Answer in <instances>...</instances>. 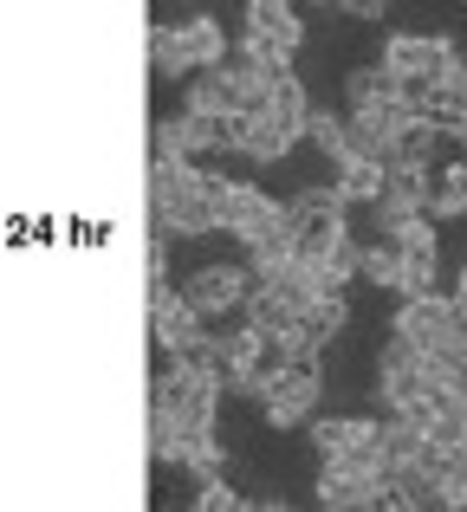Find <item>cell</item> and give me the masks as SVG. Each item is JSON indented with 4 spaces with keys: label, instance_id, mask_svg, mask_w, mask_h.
Returning a JSON list of instances; mask_svg holds the SVG:
<instances>
[{
    "label": "cell",
    "instance_id": "obj_1",
    "mask_svg": "<svg viewBox=\"0 0 467 512\" xmlns=\"http://www.w3.org/2000/svg\"><path fill=\"white\" fill-rule=\"evenodd\" d=\"M221 396H228L221 370H208V363H195V357L163 363V376H156V389H150V454L163 448V441H176V435L215 428Z\"/></svg>",
    "mask_w": 467,
    "mask_h": 512
},
{
    "label": "cell",
    "instance_id": "obj_2",
    "mask_svg": "<svg viewBox=\"0 0 467 512\" xmlns=\"http://www.w3.org/2000/svg\"><path fill=\"white\" fill-rule=\"evenodd\" d=\"M150 201L163 234H215L221 227V169L202 163H150Z\"/></svg>",
    "mask_w": 467,
    "mask_h": 512
},
{
    "label": "cell",
    "instance_id": "obj_3",
    "mask_svg": "<svg viewBox=\"0 0 467 512\" xmlns=\"http://www.w3.org/2000/svg\"><path fill=\"white\" fill-rule=\"evenodd\" d=\"M344 208L351 201L338 195V182L331 188H299V195H286V247H292V273H305L312 260H325V253H338L344 240Z\"/></svg>",
    "mask_w": 467,
    "mask_h": 512
},
{
    "label": "cell",
    "instance_id": "obj_4",
    "mask_svg": "<svg viewBox=\"0 0 467 512\" xmlns=\"http://www.w3.org/2000/svg\"><path fill=\"white\" fill-rule=\"evenodd\" d=\"M318 396H325V370H318V357H299V363H279L247 402L266 428H312Z\"/></svg>",
    "mask_w": 467,
    "mask_h": 512
},
{
    "label": "cell",
    "instance_id": "obj_5",
    "mask_svg": "<svg viewBox=\"0 0 467 512\" xmlns=\"http://www.w3.org/2000/svg\"><path fill=\"white\" fill-rule=\"evenodd\" d=\"M228 52L234 46H228V33H221L215 13H195V20H182V26L150 33V65L163 78H202V72H215Z\"/></svg>",
    "mask_w": 467,
    "mask_h": 512
},
{
    "label": "cell",
    "instance_id": "obj_6",
    "mask_svg": "<svg viewBox=\"0 0 467 512\" xmlns=\"http://www.w3.org/2000/svg\"><path fill=\"white\" fill-rule=\"evenodd\" d=\"M461 52L448 46V39L435 33H396L390 46H383V72L396 78V85L409 91V98H422V91H435L448 78V65H455Z\"/></svg>",
    "mask_w": 467,
    "mask_h": 512
},
{
    "label": "cell",
    "instance_id": "obj_7",
    "mask_svg": "<svg viewBox=\"0 0 467 512\" xmlns=\"http://www.w3.org/2000/svg\"><path fill=\"white\" fill-rule=\"evenodd\" d=\"M390 338H403L409 350H422V357H435V350H455V338H461L455 299H442V292H429V299H403V305H396Z\"/></svg>",
    "mask_w": 467,
    "mask_h": 512
},
{
    "label": "cell",
    "instance_id": "obj_8",
    "mask_svg": "<svg viewBox=\"0 0 467 512\" xmlns=\"http://www.w3.org/2000/svg\"><path fill=\"white\" fill-rule=\"evenodd\" d=\"M215 370H221V383L234 389V396H253V389L266 383V376L279 370V350L266 331H253V325H234L228 338H221V357H215Z\"/></svg>",
    "mask_w": 467,
    "mask_h": 512
},
{
    "label": "cell",
    "instance_id": "obj_9",
    "mask_svg": "<svg viewBox=\"0 0 467 512\" xmlns=\"http://www.w3.org/2000/svg\"><path fill=\"white\" fill-rule=\"evenodd\" d=\"M182 299L195 305V318H240L253 299V266H202V273L182 286Z\"/></svg>",
    "mask_w": 467,
    "mask_h": 512
},
{
    "label": "cell",
    "instance_id": "obj_10",
    "mask_svg": "<svg viewBox=\"0 0 467 512\" xmlns=\"http://www.w3.org/2000/svg\"><path fill=\"white\" fill-rule=\"evenodd\" d=\"M150 338H156V350H163L169 363H176V357H195V350H202L208 325L195 318V305L182 299V292L150 286Z\"/></svg>",
    "mask_w": 467,
    "mask_h": 512
},
{
    "label": "cell",
    "instance_id": "obj_11",
    "mask_svg": "<svg viewBox=\"0 0 467 512\" xmlns=\"http://www.w3.org/2000/svg\"><path fill=\"white\" fill-rule=\"evenodd\" d=\"M240 20H247V39H253V46L273 52L279 65L299 59V46H305V20L286 7V0H253V7L240 13Z\"/></svg>",
    "mask_w": 467,
    "mask_h": 512
},
{
    "label": "cell",
    "instance_id": "obj_12",
    "mask_svg": "<svg viewBox=\"0 0 467 512\" xmlns=\"http://www.w3.org/2000/svg\"><path fill=\"white\" fill-rule=\"evenodd\" d=\"M228 130H234V150L253 156V163H279V156H292V143H299V130H292L273 104H266V111H240Z\"/></svg>",
    "mask_w": 467,
    "mask_h": 512
},
{
    "label": "cell",
    "instance_id": "obj_13",
    "mask_svg": "<svg viewBox=\"0 0 467 512\" xmlns=\"http://www.w3.org/2000/svg\"><path fill=\"white\" fill-rule=\"evenodd\" d=\"M435 201V169H390V182H383V201H377V221L383 234L403 221H422Z\"/></svg>",
    "mask_w": 467,
    "mask_h": 512
},
{
    "label": "cell",
    "instance_id": "obj_14",
    "mask_svg": "<svg viewBox=\"0 0 467 512\" xmlns=\"http://www.w3.org/2000/svg\"><path fill=\"white\" fill-rule=\"evenodd\" d=\"M312 448H318V461H331V454H370V448H383V422H370V415H318Z\"/></svg>",
    "mask_w": 467,
    "mask_h": 512
},
{
    "label": "cell",
    "instance_id": "obj_15",
    "mask_svg": "<svg viewBox=\"0 0 467 512\" xmlns=\"http://www.w3.org/2000/svg\"><path fill=\"white\" fill-rule=\"evenodd\" d=\"M169 130H176L182 163H195V156H221V150H234L228 117H208V111H176V117H169Z\"/></svg>",
    "mask_w": 467,
    "mask_h": 512
},
{
    "label": "cell",
    "instance_id": "obj_16",
    "mask_svg": "<svg viewBox=\"0 0 467 512\" xmlns=\"http://www.w3.org/2000/svg\"><path fill=\"white\" fill-rule=\"evenodd\" d=\"M156 461L182 467V474H195L208 487V480H221V435H215V428H202V435H176V441L156 448Z\"/></svg>",
    "mask_w": 467,
    "mask_h": 512
},
{
    "label": "cell",
    "instance_id": "obj_17",
    "mask_svg": "<svg viewBox=\"0 0 467 512\" xmlns=\"http://www.w3.org/2000/svg\"><path fill=\"white\" fill-rule=\"evenodd\" d=\"M305 143H318V156H325L331 169H351L357 156V137H351V117H331V111H312V124H305Z\"/></svg>",
    "mask_w": 467,
    "mask_h": 512
},
{
    "label": "cell",
    "instance_id": "obj_18",
    "mask_svg": "<svg viewBox=\"0 0 467 512\" xmlns=\"http://www.w3.org/2000/svg\"><path fill=\"white\" fill-rule=\"evenodd\" d=\"M344 98H351V111H364V104H396V98H409V91L396 85V78L383 72V59H377V65H357V72L344 78Z\"/></svg>",
    "mask_w": 467,
    "mask_h": 512
},
{
    "label": "cell",
    "instance_id": "obj_19",
    "mask_svg": "<svg viewBox=\"0 0 467 512\" xmlns=\"http://www.w3.org/2000/svg\"><path fill=\"white\" fill-rule=\"evenodd\" d=\"M357 279H370V286H403V253H396V240H364V253H357Z\"/></svg>",
    "mask_w": 467,
    "mask_h": 512
},
{
    "label": "cell",
    "instance_id": "obj_20",
    "mask_svg": "<svg viewBox=\"0 0 467 512\" xmlns=\"http://www.w3.org/2000/svg\"><path fill=\"white\" fill-rule=\"evenodd\" d=\"M383 182H390V169L370 163V156H357L351 169H338V195L344 201H370V208H377V201H383Z\"/></svg>",
    "mask_w": 467,
    "mask_h": 512
},
{
    "label": "cell",
    "instance_id": "obj_21",
    "mask_svg": "<svg viewBox=\"0 0 467 512\" xmlns=\"http://www.w3.org/2000/svg\"><path fill=\"white\" fill-rule=\"evenodd\" d=\"M435 506H442V512H467V448H448L442 480H435Z\"/></svg>",
    "mask_w": 467,
    "mask_h": 512
},
{
    "label": "cell",
    "instance_id": "obj_22",
    "mask_svg": "<svg viewBox=\"0 0 467 512\" xmlns=\"http://www.w3.org/2000/svg\"><path fill=\"white\" fill-rule=\"evenodd\" d=\"M429 221H467V182H461V169L435 175V201H429Z\"/></svg>",
    "mask_w": 467,
    "mask_h": 512
},
{
    "label": "cell",
    "instance_id": "obj_23",
    "mask_svg": "<svg viewBox=\"0 0 467 512\" xmlns=\"http://www.w3.org/2000/svg\"><path fill=\"white\" fill-rule=\"evenodd\" d=\"M422 506H429V500H422L416 487H403V480H383V487L370 493L364 512H422Z\"/></svg>",
    "mask_w": 467,
    "mask_h": 512
},
{
    "label": "cell",
    "instance_id": "obj_24",
    "mask_svg": "<svg viewBox=\"0 0 467 512\" xmlns=\"http://www.w3.org/2000/svg\"><path fill=\"white\" fill-rule=\"evenodd\" d=\"M189 512H253V500H240L234 487H221V480H208L202 493H195V506Z\"/></svg>",
    "mask_w": 467,
    "mask_h": 512
},
{
    "label": "cell",
    "instance_id": "obj_25",
    "mask_svg": "<svg viewBox=\"0 0 467 512\" xmlns=\"http://www.w3.org/2000/svg\"><path fill=\"white\" fill-rule=\"evenodd\" d=\"M448 299H455V312L467 318V266H461V279H455V292H448Z\"/></svg>",
    "mask_w": 467,
    "mask_h": 512
},
{
    "label": "cell",
    "instance_id": "obj_26",
    "mask_svg": "<svg viewBox=\"0 0 467 512\" xmlns=\"http://www.w3.org/2000/svg\"><path fill=\"white\" fill-rule=\"evenodd\" d=\"M455 169H461V182H467V143H461V163H455Z\"/></svg>",
    "mask_w": 467,
    "mask_h": 512
},
{
    "label": "cell",
    "instance_id": "obj_27",
    "mask_svg": "<svg viewBox=\"0 0 467 512\" xmlns=\"http://www.w3.org/2000/svg\"><path fill=\"white\" fill-rule=\"evenodd\" d=\"M253 512H292V506H253Z\"/></svg>",
    "mask_w": 467,
    "mask_h": 512
}]
</instances>
